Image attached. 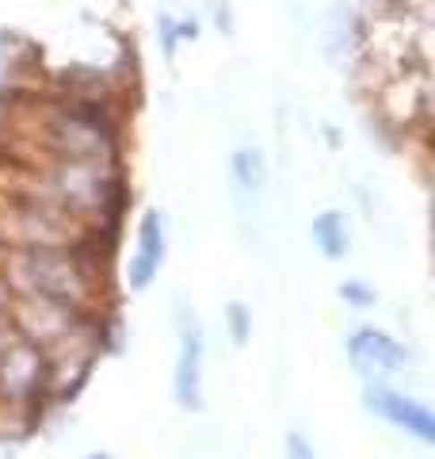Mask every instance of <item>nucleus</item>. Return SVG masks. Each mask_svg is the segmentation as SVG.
Listing matches in <instances>:
<instances>
[{"label": "nucleus", "instance_id": "1", "mask_svg": "<svg viewBox=\"0 0 435 459\" xmlns=\"http://www.w3.org/2000/svg\"><path fill=\"white\" fill-rule=\"evenodd\" d=\"M0 272L12 295H38L104 318L107 307V261H99V238L84 246L4 249Z\"/></svg>", "mask_w": 435, "mask_h": 459}, {"label": "nucleus", "instance_id": "2", "mask_svg": "<svg viewBox=\"0 0 435 459\" xmlns=\"http://www.w3.org/2000/svg\"><path fill=\"white\" fill-rule=\"evenodd\" d=\"M96 322V314H84L77 307L54 303V299H38V295H16L8 307V325L12 333L38 344L42 352L54 349L57 341H65L69 333H77L81 325Z\"/></svg>", "mask_w": 435, "mask_h": 459}, {"label": "nucleus", "instance_id": "3", "mask_svg": "<svg viewBox=\"0 0 435 459\" xmlns=\"http://www.w3.org/2000/svg\"><path fill=\"white\" fill-rule=\"evenodd\" d=\"M0 402L42 410L47 398V352L12 333L0 344Z\"/></svg>", "mask_w": 435, "mask_h": 459}, {"label": "nucleus", "instance_id": "4", "mask_svg": "<svg viewBox=\"0 0 435 459\" xmlns=\"http://www.w3.org/2000/svg\"><path fill=\"white\" fill-rule=\"evenodd\" d=\"M362 402H367V410L374 418H382L386 425L401 429L405 437H413L416 444H435V413L428 402H420L413 394H401L394 386H386L382 379H371L362 386Z\"/></svg>", "mask_w": 435, "mask_h": 459}, {"label": "nucleus", "instance_id": "5", "mask_svg": "<svg viewBox=\"0 0 435 459\" xmlns=\"http://www.w3.org/2000/svg\"><path fill=\"white\" fill-rule=\"evenodd\" d=\"M202 356H207L202 325L195 322V314H183L176 371H172V394H176V406L187 410V413L202 410Z\"/></svg>", "mask_w": 435, "mask_h": 459}, {"label": "nucleus", "instance_id": "6", "mask_svg": "<svg viewBox=\"0 0 435 459\" xmlns=\"http://www.w3.org/2000/svg\"><path fill=\"white\" fill-rule=\"evenodd\" d=\"M347 352H352V364L359 371H367L371 379H382V376H397V371L413 368V356L409 349L389 337L386 329H374V325H362L352 333V341H347Z\"/></svg>", "mask_w": 435, "mask_h": 459}, {"label": "nucleus", "instance_id": "7", "mask_svg": "<svg viewBox=\"0 0 435 459\" xmlns=\"http://www.w3.org/2000/svg\"><path fill=\"white\" fill-rule=\"evenodd\" d=\"M165 249H168V238H165L161 211H145L141 222H138L134 253H130V261H126V287L130 291H145V287L161 276Z\"/></svg>", "mask_w": 435, "mask_h": 459}, {"label": "nucleus", "instance_id": "8", "mask_svg": "<svg viewBox=\"0 0 435 459\" xmlns=\"http://www.w3.org/2000/svg\"><path fill=\"white\" fill-rule=\"evenodd\" d=\"M313 241L328 261H340V256L347 253V226H344V219L337 211H325V214L313 219Z\"/></svg>", "mask_w": 435, "mask_h": 459}, {"label": "nucleus", "instance_id": "9", "mask_svg": "<svg viewBox=\"0 0 435 459\" xmlns=\"http://www.w3.org/2000/svg\"><path fill=\"white\" fill-rule=\"evenodd\" d=\"M234 177L244 192H260L264 188V157H260L256 150H241L234 157Z\"/></svg>", "mask_w": 435, "mask_h": 459}, {"label": "nucleus", "instance_id": "10", "mask_svg": "<svg viewBox=\"0 0 435 459\" xmlns=\"http://www.w3.org/2000/svg\"><path fill=\"white\" fill-rule=\"evenodd\" d=\"M340 299L344 303H352V307H374V291L367 283H359V280H344L340 283Z\"/></svg>", "mask_w": 435, "mask_h": 459}, {"label": "nucleus", "instance_id": "11", "mask_svg": "<svg viewBox=\"0 0 435 459\" xmlns=\"http://www.w3.org/2000/svg\"><path fill=\"white\" fill-rule=\"evenodd\" d=\"M229 333H234V341H237V344L249 341V310H244L241 303L229 307Z\"/></svg>", "mask_w": 435, "mask_h": 459}, {"label": "nucleus", "instance_id": "12", "mask_svg": "<svg viewBox=\"0 0 435 459\" xmlns=\"http://www.w3.org/2000/svg\"><path fill=\"white\" fill-rule=\"evenodd\" d=\"M283 459H317V452H313V444H306V437L290 433V440H286V455H283Z\"/></svg>", "mask_w": 435, "mask_h": 459}, {"label": "nucleus", "instance_id": "13", "mask_svg": "<svg viewBox=\"0 0 435 459\" xmlns=\"http://www.w3.org/2000/svg\"><path fill=\"white\" fill-rule=\"evenodd\" d=\"M12 287H8V280H4V272H0V318H8V307H12Z\"/></svg>", "mask_w": 435, "mask_h": 459}, {"label": "nucleus", "instance_id": "14", "mask_svg": "<svg viewBox=\"0 0 435 459\" xmlns=\"http://www.w3.org/2000/svg\"><path fill=\"white\" fill-rule=\"evenodd\" d=\"M84 459H115V455H107V452H92V455H84Z\"/></svg>", "mask_w": 435, "mask_h": 459}, {"label": "nucleus", "instance_id": "15", "mask_svg": "<svg viewBox=\"0 0 435 459\" xmlns=\"http://www.w3.org/2000/svg\"><path fill=\"white\" fill-rule=\"evenodd\" d=\"M0 256H4V246H0Z\"/></svg>", "mask_w": 435, "mask_h": 459}]
</instances>
